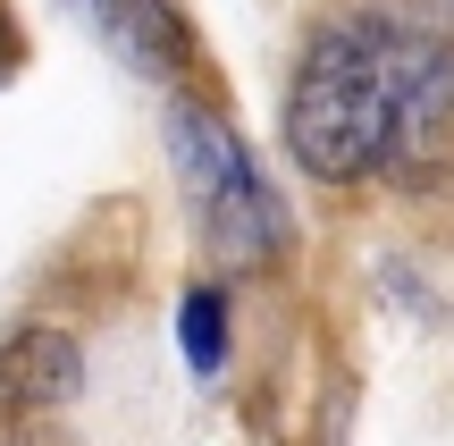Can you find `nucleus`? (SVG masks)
I'll use <instances>...</instances> for the list:
<instances>
[{
    "label": "nucleus",
    "instance_id": "f257e3e1",
    "mask_svg": "<svg viewBox=\"0 0 454 446\" xmlns=\"http://www.w3.org/2000/svg\"><path fill=\"white\" fill-rule=\"evenodd\" d=\"M395 84H387V26H320L286 84V152L320 185H362L387 168Z\"/></svg>",
    "mask_w": 454,
    "mask_h": 446
},
{
    "label": "nucleus",
    "instance_id": "f03ea898",
    "mask_svg": "<svg viewBox=\"0 0 454 446\" xmlns=\"http://www.w3.org/2000/svg\"><path fill=\"white\" fill-rule=\"evenodd\" d=\"M168 160H177V185L202 219V245L219 253L227 270H270L286 253V219H278V194L261 185L253 152L236 144L219 110L202 101H177L168 110Z\"/></svg>",
    "mask_w": 454,
    "mask_h": 446
},
{
    "label": "nucleus",
    "instance_id": "7ed1b4c3",
    "mask_svg": "<svg viewBox=\"0 0 454 446\" xmlns=\"http://www.w3.org/2000/svg\"><path fill=\"white\" fill-rule=\"evenodd\" d=\"M387 84H395V127H387V177L446 185L454 177V51L438 34L387 26Z\"/></svg>",
    "mask_w": 454,
    "mask_h": 446
},
{
    "label": "nucleus",
    "instance_id": "20e7f679",
    "mask_svg": "<svg viewBox=\"0 0 454 446\" xmlns=\"http://www.w3.org/2000/svg\"><path fill=\"white\" fill-rule=\"evenodd\" d=\"M84 387V354L67 329H9L0 337V421L67 413Z\"/></svg>",
    "mask_w": 454,
    "mask_h": 446
},
{
    "label": "nucleus",
    "instance_id": "39448f33",
    "mask_svg": "<svg viewBox=\"0 0 454 446\" xmlns=\"http://www.w3.org/2000/svg\"><path fill=\"white\" fill-rule=\"evenodd\" d=\"M93 17H101V34H110V51L127 67H144V76H177L185 34H177V17H168L160 0H93Z\"/></svg>",
    "mask_w": 454,
    "mask_h": 446
},
{
    "label": "nucleus",
    "instance_id": "423d86ee",
    "mask_svg": "<svg viewBox=\"0 0 454 446\" xmlns=\"http://www.w3.org/2000/svg\"><path fill=\"white\" fill-rule=\"evenodd\" d=\"M177 346L194 371H219L227 363V295L219 286H194V295L177 303Z\"/></svg>",
    "mask_w": 454,
    "mask_h": 446
}]
</instances>
